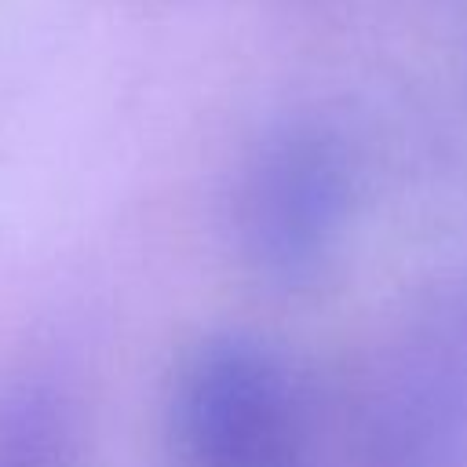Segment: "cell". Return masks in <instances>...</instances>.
Listing matches in <instances>:
<instances>
[{
    "label": "cell",
    "mask_w": 467,
    "mask_h": 467,
    "mask_svg": "<svg viewBox=\"0 0 467 467\" xmlns=\"http://www.w3.org/2000/svg\"><path fill=\"white\" fill-rule=\"evenodd\" d=\"M171 441L182 467H306L292 376L252 339L201 343L175 376Z\"/></svg>",
    "instance_id": "6da1fadb"
},
{
    "label": "cell",
    "mask_w": 467,
    "mask_h": 467,
    "mask_svg": "<svg viewBox=\"0 0 467 467\" xmlns=\"http://www.w3.org/2000/svg\"><path fill=\"white\" fill-rule=\"evenodd\" d=\"M336 204V168L306 139L270 142L244 171L237 197V234L244 255L274 277H292L317 255Z\"/></svg>",
    "instance_id": "7a4b0ae2"
},
{
    "label": "cell",
    "mask_w": 467,
    "mask_h": 467,
    "mask_svg": "<svg viewBox=\"0 0 467 467\" xmlns=\"http://www.w3.org/2000/svg\"><path fill=\"white\" fill-rule=\"evenodd\" d=\"M66 416L47 390H22L0 405V467H66Z\"/></svg>",
    "instance_id": "3957f363"
}]
</instances>
